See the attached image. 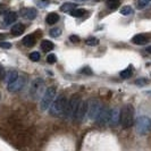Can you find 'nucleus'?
<instances>
[{
  "label": "nucleus",
  "instance_id": "nucleus-1",
  "mask_svg": "<svg viewBox=\"0 0 151 151\" xmlns=\"http://www.w3.org/2000/svg\"><path fill=\"white\" fill-rule=\"evenodd\" d=\"M67 104V99L64 94L58 96L57 98H55V100L52 101V104L49 107V113L53 117H58L60 115H64V110L65 107Z\"/></svg>",
  "mask_w": 151,
  "mask_h": 151
},
{
  "label": "nucleus",
  "instance_id": "nucleus-2",
  "mask_svg": "<svg viewBox=\"0 0 151 151\" xmlns=\"http://www.w3.org/2000/svg\"><path fill=\"white\" fill-rule=\"evenodd\" d=\"M121 122L123 129H129L133 126L134 123V108L131 105H126L122 108L121 111Z\"/></svg>",
  "mask_w": 151,
  "mask_h": 151
},
{
  "label": "nucleus",
  "instance_id": "nucleus-3",
  "mask_svg": "<svg viewBox=\"0 0 151 151\" xmlns=\"http://www.w3.org/2000/svg\"><path fill=\"white\" fill-rule=\"evenodd\" d=\"M45 93V81L42 78H35L32 84H31L30 88V96L32 99L37 100V99L41 98Z\"/></svg>",
  "mask_w": 151,
  "mask_h": 151
},
{
  "label": "nucleus",
  "instance_id": "nucleus-4",
  "mask_svg": "<svg viewBox=\"0 0 151 151\" xmlns=\"http://www.w3.org/2000/svg\"><path fill=\"white\" fill-rule=\"evenodd\" d=\"M56 98V89L51 86V88H48L45 91L43 96L41 97V101H40V108L41 110H47L49 109L50 105L52 104V101Z\"/></svg>",
  "mask_w": 151,
  "mask_h": 151
},
{
  "label": "nucleus",
  "instance_id": "nucleus-5",
  "mask_svg": "<svg viewBox=\"0 0 151 151\" xmlns=\"http://www.w3.org/2000/svg\"><path fill=\"white\" fill-rule=\"evenodd\" d=\"M136 132L140 135H145L148 134V132L151 129V119L147 116H141L137 118L135 123Z\"/></svg>",
  "mask_w": 151,
  "mask_h": 151
},
{
  "label": "nucleus",
  "instance_id": "nucleus-6",
  "mask_svg": "<svg viewBox=\"0 0 151 151\" xmlns=\"http://www.w3.org/2000/svg\"><path fill=\"white\" fill-rule=\"evenodd\" d=\"M81 99L78 96H73L72 98L69 99V101H67L66 107H65V110H64V115L66 118H73L74 117V114L76 111V108L78 106Z\"/></svg>",
  "mask_w": 151,
  "mask_h": 151
},
{
  "label": "nucleus",
  "instance_id": "nucleus-7",
  "mask_svg": "<svg viewBox=\"0 0 151 151\" xmlns=\"http://www.w3.org/2000/svg\"><path fill=\"white\" fill-rule=\"evenodd\" d=\"M88 107H89V104H88V101H85V100H81L80 101V104H78V106L76 108V111L74 114V121L75 122H82L84 119V117H85V115L88 114Z\"/></svg>",
  "mask_w": 151,
  "mask_h": 151
},
{
  "label": "nucleus",
  "instance_id": "nucleus-8",
  "mask_svg": "<svg viewBox=\"0 0 151 151\" xmlns=\"http://www.w3.org/2000/svg\"><path fill=\"white\" fill-rule=\"evenodd\" d=\"M102 109V105L97 101V100H92L90 104H89V107H88V115H89V118L92 119V121H96L98 115L100 114Z\"/></svg>",
  "mask_w": 151,
  "mask_h": 151
},
{
  "label": "nucleus",
  "instance_id": "nucleus-9",
  "mask_svg": "<svg viewBox=\"0 0 151 151\" xmlns=\"http://www.w3.org/2000/svg\"><path fill=\"white\" fill-rule=\"evenodd\" d=\"M26 77L25 76H19L16 78L14 82H12V83L8 84V91L9 92H18V91H21L25 86V84H26Z\"/></svg>",
  "mask_w": 151,
  "mask_h": 151
},
{
  "label": "nucleus",
  "instance_id": "nucleus-10",
  "mask_svg": "<svg viewBox=\"0 0 151 151\" xmlns=\"http://www.w3.org/2000/svg\"><path fill=\"white\" fill-rule=\"evenodd\" d=\"M21 15L24 17V18H26V19H34L37 15H38V12H37V9L35 8H24L21 10Z\"/></svg>",
  "mask_w": 151,
  "mask_h": 151
},
{
  "label": "nucleus",
  "instance_id": "nucleus-11",
  "mask_svg": "<svg viewBox=\"0 0 151 151\" xmlns=\"http://www.w3.org/2000/svg\"><path fill=\"white\" fill-rule=\"evenodd\" d=\"M109 117H110V110L102 107V109H101V111L98 115L96 121H98V123H100V124H106L109 122Z\"/></svg>",
  "mask_w": 151,
  "mask_h": 151
},
{
  "label": "nucleus",
  "instance_id": "nucleus-12",
  "mask_svg": "<svg viewBox=\"0 0 151 151\" xmlns=\"http://www.w3.org/2000/svg\"><path fill=\"white\" fill-rule=\"evenodd\" d=\"M121 119V113L118 109H111L110 110V117H109V124L111 126H116L118 124V122Z\"/></svg>",
  "mask_w": 151,
  "mask_h": 151
},
{
  "label": "nucleus",
  "instance_id": "nucleus-13",
  "mask_svg": "<svg viewBox=\"0 0 151 151\" xmlns=\"http://www.w3.org/2000/svg\"><path fill=\"white\" fill-rule=\"evenodd\" d=\"M24 31H25V26H24L23 24H21V23H17V24H15V25L12 26L10 32H12L13 35L18 37V35H21V34L24 33Z\"/></svg>",
  "mask_w": 151,
  "mask_h": 151
},
{
  "label": "nucleus",
  "instance_id": "nucleus-14",
  "mask_svg": "<svg viewBox=\"0 0 151 151\" xmlns=\"http://www.w3.org/2000/svg\"><path fill=\"white\" fill-rule=\"evenodd\" d=\"M132 42L136 45H143L148 42V38L144 34H136L132 38Z\"/></svg>",
  "mask_w": 151,
  "mask_h": 151
},
{
  "label": "nucleus",
  "instance_id": "nucleus-15",
  "mask_svg": "<svg viewBox=\"0 0 151 151\" xmlns=\"http://www.w3.org/2000/svg\"><path fill=\"white\" fill-rule=\"evenodd\" d=\"M16 19H17V14L15 12H8L5 14V17H4V21L6 24H13L16 22Z\"/></svg>",
  "mask_w": 151,
  "mask_h": 151
},
{
  "label": "nucleus",
  "instance_id": "nucleus-16",
  "mask_svg": "<svg viewBox=\"0 0 151 151\" xmlns=\"http://www.w3.org/2000/svg\"><path fill=\"white\" fill-rule=\"evenodd\" d=\"M41 49H42V51H45V52H49V51H51L53 48H55V45H53L51 41H49V40H42V42H41Z\"/></svg>",
  "mask_w": 151,
  "mask_h": 151
},
{
  "label": "nucleus",
  "instance_id": "nucleus-17",
  "mask_svg": "<svg viewBox=\"0 0 151 151\" xmlns=\"http://www.w3.org/2000/svg\"><path fill=\"white\" fill-rule=\"evenodd\" d=\"M23 45H25V47H27V48H31V47H33V45H35V38L33 37V35H25L22 40Z\"/></svg>",
  "mask_w": 151,
  "mask_h": 151
},
{
  "label": "nucleus",
  "instance_id": "nucleus-18",
  "mask_svg": "<svg viewBox=\"0 0 151 151\" xmlns=\"http://www.w3.org/2000/svg\"><path fill=\"white\" fill-rule=\"evenodd\" d=\"M17 77H18V73L16 70H9L6 74V76H5V81L7 82V84H9L12 82H14Z\"/></svg>",
  "mask_w": 151,
  "mask_h": 151
},
{
  "label": "nucleus",
  "instance_id": "nucleus-19",
  "mask_svg": "<svg viewBox=\"0 0 151 151\" xmlns=\"http://www.w3.org/2000/svg\"><path fill=\"white\" fill-rule=\"evenodd\" d=\"M58 21H59V16L57 15L56 13H50L49 15L47 16V18H45V22H47V24H49V25L56 24Z\"/></svg>",
  "mask_w": 151,
  "mask_h": 151
},
{
  "label": "nucleus",
  "instance_id": "nucleus-20",
  "mask_svg": "<svg viewBox=\"0 0 151 151\" xmlns=\"http://www.w3.org/2000/svg\"><path fill=\"white\" fill-rule=\"evenodd\" d=\"M75 8H76L75 4H72V2H65V4L60 7V10L61 12H64V13H69V12H72V10H73V9H75Z\"/></svg>",
  "mask_w": 151,
  "mask_h": 151
},
{
  "label": "nucleus",
  "instance_id": "nucleus-21",
  "mask_svg": "<svg viewBox=\"0 0 151 151\" xmlns=\"http://www.w3.org/2000/svg\"><path fill=\"white\" fill-rule=\"evenodd\" d=\"M131 75H132V66H129L119 73V76L122 78H129V77H131Z\"/></svg>",
  "mask_w": 151,
  "mask_h": 151
},
{
  "label": "nucleus",
  "instance_id": "nucleus-22",
  "mask_svg": "<svg viewBox=\"0 0 151 151\" xmlns=\"http://www.w3.org/2000/svg\"><path fill=\"white\" fill-rule=\"evenodd\" d=\"M70 13V15L73 16V17H82L83 15H85V10L84 9H73L72 12H69Z\"/></svg>",
  "mask_w": 151,
  "mask_h": 151
},
{
  "label": "nucleus",
  "instance_id": "nucleus-23",
  "mask_svg": "<svg viewBox=\"0 0 151 151\" xmlns=\"http://www.w3.org/2000/svg\"><path fill=\"white\" fill-rule=\"evenodd\" d=\"M133 13V9H132V7L131 6H123V7L121 8V14L124 16H129L131 15Z\"/></svg>",
  "mask_w": 151,
  "mask_h": 151
},
{
  "label": "nucleus",
  "instance_id": "nucleus-24",
  "mask_svg": "<svg viewBox=\"0 0 151 151\" xmlns=\"http://www.w3.org/2000/svg\"><path fill=\"white\" fill-rule=\"evenodd\" d=\"M107 6L109 9H116L119 6V0H107Z\"/></svg>",
  "mask_w": 151,
  "mask_h": 151
},
{
  "label": "nucleus",
  "instance_id": "nucleus-25",
  "mask_svg": "<svg viewBox=\"0 0 151 151\" xmlns=\"http://www.w3.org/2000/svg\"><path fill=\"white\" fill-rule=\"evenodd\" d=\"M49 34H50L51 38H58L61 34V30L58 29V27H53V29L50 30V33H49Z\"/></svg>",
  "mask_w": 151,
  "mask_h": 151
},
{
  "label": "nucleus",
  "instance_id": "nucleus-26",
  "mask_svg": "<svg viewBox=\"0 0 151 151\" xmlns=\"http://www.w3.org/2000/svg\"><path fill=\"white\" fill-rule=\"evenodd\" d=\"M85 43L88 45H97L99 43V40L97 38H89V39H86V41H85Z\"/></svg>",
  "mask_w": 151,
  "mask_h": 151
},
{
  "label": "nucleus",
  "instance_id": "nucleus-27",
  "mask_svg": "<svg viewBox=\"0 0 151 151\" xmlns=\"http://www.w3.org/2000/svg\"><path fill=\"white\" fill-rule=\"evenodd\" d=\"M149 2H151V0H139L137 1V8L139 9H142V8H144Z\"/></svg>",
  "mask_w": 151,
  "mask_h": 151
},
{
  "label": "nucleus",
  "instance_id": "nucleus-28",
  "mask_svg": "<svg viewBox=\"0 0 151 151\" xmlns=\"http://www.w3.org/2000/svg\"><path fill=\"white\" fill-rule=\"evenodd\" d=\"M47 61H48V64H55V63L57 61V57H56V55H53V53L48 55V57H47Z\"/></svg>",
  "mask_w": 151,
  "mask_h": 151
},
{
  "label": "nucleus",
  "instance_id": "nucleus-29",
  "mask_svg": "<svg viewBox=\"0 0 151 151\" xmlns=\"http://www.w3.org/2000/svg\"><path fill=\"white\" fill-rule=\"evenodd\" d=\"M37 5H38L40 8H45V7H48L49 1H48V0H37Z\"/></svg>",
  "mask_w": 151,
  "mask_h": 151
},
{
  "label": "nucleus",
  "instance_id": "nucleus-30",
  "mask_svg": "<svg viewBox=\"0 0 151 151\" xmlns=\"http://www.w3.org/2000/svg\"><path fill=\"white\" fill-rule=\"evenodd\" d=\"M30 59L32 61H39L40 60V53L39 52H32V53H30Z\"/></svg>",
  "mask_w": 151,
  "mask_h": 151
},
{
  "label": "nucleus",
  "instance_id": "nucleus-31",
  "mask_svg": "<svg viewBox=\"0 0 151 151\" xmlns=\"http://www.w3.org/2000/svg\"><path fill=\"white\" fill-rule=\"evenodd\" d=\"M0 48L9 49V48H12V45H10L9 42H0Z\"/></svg>",
  "mask_w": 151,
  "mask_h": 151
},
{
  "label": "nucleus",
  "instance_id": "nucleus-32",
  "mask_svg": "<svg viewBox=\"0 0 151 151\" xmlns=\"http://www.w3.org/2000/svg\"><path fill=\"white\" fill-rule=\"evenodd\" d=\"M149 81H147V80H143V78H140V80H137L135 83L137 85H145V84H148Z\"/></svg>",
  "mask_w": 151,
  "mask_h": 151
},
{
  "label": "nucleus",
  "instance_id": "nucleus-33",
  "mask_svg": "<svg viewBox=\"0 0 151 151\" xmlns=\"http://www.w3.org/2000/svg\"><path fill=\"white\" fill-rule=\"evenodd\" d=\"M69 40H70L72 42H74V43L80 42V38H78V37H76V35H70V37H69Z\"/></svg>",
  "mask_w": 151,
  "mask_h": 151
},
{
  "label": "nucleus",
  "instance_id": "nucleus-34",
  "mask_svg": "<svg viewBox=\"0 0 151 151\" xmlns=\"http://www.w3.org/2000/svg\"><path fill=\"white\" fill-rule=\"evenodd\" d=\"M83 74H92V72H91V69L90 67H84L82 70H81Z\"/></svg>",
  "mask_w": 151,
  "mask_h": 151
},
{
  "label": "nucleus",
  "instance_id": "nucleus-35",
  "mask_svg": "<svg viewBox=\"0 0 151 151\" xmlns=\"http://www.w3.org/2000/svg\"><path fill=\"white\" fill-rule=\"evenodd\" d=\"M4 77H5V69H4L2 66H0V81H1Z\"/></svg>",
  "mask_w": 151,
  "mask_h": 151
},
{
  "label": "nucleus",
  "instance_id": "nucleus-36",
  "mask_svg": "<svg viewBox=\"0 0 151 151\" xmlns=\"http://www.w3.org/2000/svg\"><path fill=\"white\" fill-rule=\"evenodd\" d=\"M147 51H148L149 53H151V45H150V47H148V48H147Z\"/></svg>",
  "mask_w": 151,
  "mask_h": 151
},
{
  "label": "nucleus",
  "instance_id": "nucleus-37",
  "mask_svg": "<svg viewBox=\"0 0 151 151\" xmlns=\"http://www.w3.org/2000/svg\"><path fill=\"white\" fill-rule=\"evenodd\" d=\"M2 39H5V35H4V34H1V33H0V40H2Z\"/></svg>",
  "mask_w": 151,
  "mask_h": 151
},
{
  "label": "nucleus",
  "instance_id": "nucleus-38",
  "mask_svg": "<svg viewBox=\"0 0 151 151\" xmlns=\"http://www.w3.org/2000/svg\"><path fill=\"white\" fill-rule=\"evenodd\" d=\"M75 1H86V0H75Z\"/></svg>",
  "mask_w": 151,
  "mask_h": 151
},
{
  "label": "nucleus",
  "instance_id": "nucleus-39",
  "mask_svg": "<svg viewBox=\"0 0 151 151\" xmlns=\"http://www.w3.org/2000/svg\"><path fill=\"white\" fill-rule=\"evenodd\" d=\"M0 99H1V97H0Z\"/></svg>",
  "mask_w": 151,
  "mask_h": 151
}]
</instances>
